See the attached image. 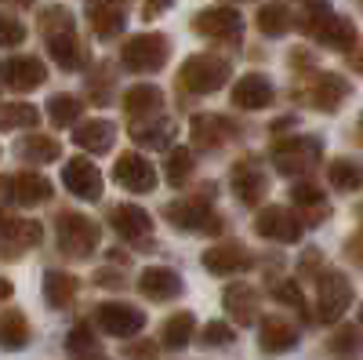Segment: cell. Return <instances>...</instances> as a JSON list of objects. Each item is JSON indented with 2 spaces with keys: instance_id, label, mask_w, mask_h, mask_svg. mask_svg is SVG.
I'll use <instances>...</instances> for the list:
<instances>
[{
  "instance_id": "ee69618b",
  "label": "cell",
  "mask_w": 363,
  "mask_h": 360,
  "mask_svg": "<svg viewBox=\"0 0 363 360\" xmlns=\"http://www.w3.org/2000/svg\"><path fill=\"white\" fill-rule=\"evenodd\" d=\"M128 353H131V360H157V346H153V342H138V346H131Z\"/></svg>"
},
{
  "instance_id": "7402d4cb",
  "label": "cell",
  "mask_w": 363,
  "mask_h": 360,
  "mask_svg": "<svg viewBox=\"0 0 363 360\" xmlns=\"http://www.w3.org/2000/svg\"><path fill=\"white\" fill-rule=\"evenodd\" d=\"M113 138H116V128L109 124V120H87V124H80L73 131V142L80 149H91V153H109Z\"/></svg>"
},
{
  "instance_id": "4dcf8cb0",
  "label": "cell",
  "mask_w": 363,
  "mask_h": 360,
  "mask_svg": "<svg viewBox=\"0 0 363 360\" xmlns=\"http://www.w3.org/2000/svg\"><path fill=\"white\" fill-rule=\"evenodd\" d=\"M193 332H196V320H193V313H178V317H171V320L164 324L160 342H164L167 349H182V346H189Z\"/></svg>"
},
{
  "instance_id": "60d3db41",
  "label": "cell",
  "mask_w": 363,
  "mask_h": 360,
  "mask_svg": "<svg viewBox=\"0 0 363 360\" xmlns=\"http://www.w3.org/2000/svg\"><path fill=\"white\" fill-rule=\"evenodd\" d=\"M356 346H359V332H356V327H342V332L330 339V349H335V353H349Z\"/></svg>"
},
{
  "instance_id": "9a60e30c",
  "label": "cell",
  "mask_w": 363,
  "mask_h": 360,
  "mask_svg": "<svg viewBox=\"0 0 363 360\" xmlns=\"http://www.w3.org/2000/svg\"><path fill=\"white\" fill-rule=\"evenodd\" d=\"M62 182H66V190H69V193H77L80 200H99V197H102V175H99V168H95V164L84 160V157L66 164Z\"/></svg>"
},
{
  "instance_id": "8992f818",
  "label": "cell",
  "mask_w": 363,
  "mask_h": 360,
  "mask_svg": "<svg viewBox=\"0 0 363 360\" xmlns=\"http://www.w3.org/2000/svg\"><path fill=\"white\" fill-rule=\"evenodd\" d=\"M272 164H277L284 175H309L320 164V142L316 138H291L280 142L277 153H272Z\"/></svg>"
},
{
  "instance_id": "8d00e7d4",
  "label": "cell",
  "mask_w": 363,
  "mask_h": 360,
  "mask_svg": "<svg viewBox=\"0 0 363 360\" xmlns=\"http://www.w3.org/2000/svg\"><path fill=\"white\" fill-rule=\"evenodd\" d=\"M22 124H37L33 106H0V128H22Z\"/></svg>"
},
{
  "instance_id": "9c48e42d",
  "label": "cell",
  "mask_w": 363,
  "mask_h": 360,
  "mask_svg": "<svg viewBox=\"0 0 363 360\" xmlns=\"http://www.w3.org/2000/svg\"><path fill=\"white\" fill-rule=\"evenodd\" d=\"M109 222H113V229L124 240H131V244H145L149 233H153V219H149L138 204H116V207H109Z\"/></svg>"
},
{
  "instance_id": "f546056e",
  "label": "cell",
  "mask_w": 363,
  "mask_h": 360,
  "mask_svg": "<svg viewBox=\"0 0 363 360\" xmlns=\"http://www.w3.org/2000/svg\"><path fill=\"white\" fill-rule=\"evenodd\" d=\"M345 92H349V84H345L342 77L323 73V77L316 80V95H313V102H316L320 109H338V106L345 102Z\"/></svg>"
},
{
  "instance_id": "603a6c76",
  "label": "cell",
  "mask_w": 363,
  "mask_h": 360,
  "mask_svg": "<svg viewBox=\"0 0 363 360\" xmlns=\"http://www.w3.org/2000/svg\"><path fill=\"white\" fill-rule=\"evenodd\" d=\"M225 310L236 317V324H255L258 320V291L247 288V284H236V288H225Z\"/></svg>"
},
{
  "instance_id": "d6a6232c",
  "label": "cell",
  "mask_w": 363,
  "mask_h": 360,
  "mask_svg": "<svg viewBox=\"0 0 363 360\" xmlns=\"http://www.w3.org/2000/svg\"><path fill=\"white\" fill-rule=\"evenodd\" d=\"M29 342V324L22 313H4V320H0V346L4 349H22Z\"/></svg>"
},
{
  "instance_id": "44dd1931",
  "label": "cell",
  "mask_w": 363,
  "mask_h": 360,
  "mask_svg": "<svg viewBox=\"0 0 363 360\" xmlns=\"http://www.w3.org/2000/svg\"><path fill=\"white\" fill-rule=\"evenodd\" d=\"M167 222L182 226V229H218V222L211 219V207L207 204H196V200H182V204H167Z\"/></svg>"
},
{
  "instance_id": "e575fe53",
  "label": "cell",
  "mask_w": 363,
  "mask_h": 360,
  "mask_svg": "<svg viewBox=\"0 0 363 360\" xmlns=\"http://www.w3.org/2000/svg\"><path fill=\"white\" fill-rule=\"evenodd\" d=\"M18 153H22L26 160H40V164H44V160H55V157H58V142L37 135V138H26V142L18 146Z\"/></svg>"
},
{
  "instance_id": "8fae6325",
  "label": "cell",
  "mask_w": 363,
  "mask_h": 360,
  "mask_svg": "<svg viewBox=\"0 0 363 360\" xmlns=\"http://www.w3.org/2000/svg\"><path fill=\"white\" fill-rule=\"evenodd\" d=\"M309 33H313L320 44L335 48V51H345V48L356 44V26H352L349 18H342V15H330V11H323L320 18L309 22Z\"/></svg>"
},
{
  "instance_id": "2e32d148",
  "label": "cell",
  "mask_w": 363,
  "mask_h": 360,
  "mask_svg": "<svg viewBox=\"0 0 363 360\" xmlns=\"http://www.w3.org/2000/svg\"><path fill=\"white\" fill-rule=\"evenodd\" d=\"M44 77H48V70H44V62H37V58H4V62H0V80H4L8 87H15V92L44 84Z\"/></svg>"
},
{
  "instance_id": "277c9868",
  "label": "cell",
  "mask_w": 363,
  "mask_h": 360,
  "mask_svg": "<svg viewBox=\"0 0 363 360\" xmlns=\"http://www.w3.org/2000/svg\"><path fill=\"white\" fill-rule=\"evenodd\" d=\"M352 302V284L345 273H338V269H327V273H320V320L323 324H335L345 317Z\"/></svg>"
},
{
  "instance_id": "52a82bcc",
  "label": "cell",
  "mask_w": 363,
  "mask_h": 360,
  "mask_svg": "<svg viewBox=\"0 0 363 360\" xmlns=\"http://www.w3.org/2000/svg\"><path fill=\"white\" fill-rule=\"evenodd\" d=\"M95 320H99V327L106 335H116V339H131V335H138L145 327V313L128 306V302H106V306H99Z\"/></svg>"
},
{
  "instance_id": "5b68a950",
  "label": "cell",
  "mask_w": 363,
  "mask_h": 360,
  "mask_svg": "<svg viewBox=\"0 0 363 360\" xmlns=\"http://www.w3.org/2000/svg\"><path fill=\"white\" fill-rule=\"evenodd\" d=\"M164 62H167V40L160 33H142L124 48V66L135 73H157L164 70Z\"/></svg>"
},
{
  "instance_id": "5bb4252c",
  "label": "cell",
  "mask_w": 363,
  "mask_h": 360,
  "mask_svg": "<svg viewBox=\"0 0 363 360\" xmlns=\"http://www.w3.org/2000/svg\"><path fill=\"white\" fill-rule=\"evenodd\" d=\"M240 15H236V8H207V11H200L196 18H193V29L196 33H203V37H215V40H233V37H240Z\"/></svg>"
},
{
  "instance_id": "f35d334b",
  "label": "cell",
  "mask_w": 363,
  "mask_h": 360,
  "mask_svg": "<svg viewBox=\"0 0 363 360\" xmlns=\"http://www.w3.org/2000/svg\"><path fill=\"white\" fill-rule=\"evenodd\" d=\"M233 342V327L229 324H207L203 327V346H229Z\"/></svg>"
},
{
  "instance_id": "bcb514c9",
  "label": "cell",
  "mask_w": 363,
  "mask_h": 360,
  "mask_svg": "<svg viewBox=\"0 0 363 360\" xmlns=\"http://www.w3.org/2000/svg\"><path fill=\"white\" fill-rule=\"evenodd\" d=\"M8 295H11V284H8V280H0V298H8Z\"/></svg>"
},
{
  "instance_id": "e0dca14e",
  "label": "cell",
  "mask_w": 363,
  "mask_h": 360,
  "mask_svg": "<svg viewBox=\"0 0 363 360\" xmlns=\"http://www.w3.org/2000/svg\"><path fill=\"white\" fill-rule=\"evenodd\" d=\"M138 288H142L145 298H153V302H167V298L182 295V280L167 266H149L142 273V280H138Z\"/></svg>"
},
{
  "instance_id": "d590c367",
  "label": "cell",
  "mask_w": 363,
  "mask_h": 360,
  "mask_svg": "<svg viewBox=\"0 0 363 360\" xmlns=\"http://www.w3.org/2000/svg\"><path fill=\"white\" fill-rule=\"evenodd\" d=\"M48 113H51L55 124H73V120L80 116V102L69 99V95H55V99L48 102Z\"/></svg>"
},
{
  "instance_id": "4fadbf2b",
  "label": "cell",
  "mask_w": 363,
  "mask_h": 360,
  "mask_svg": "<svg viewBox=\"0 0 363 360\" xmlns=\"http://www.w3.org/2000/svg\"><path fill=\"white\" fill-rule=\"evenodd\" d=\"M251 251L240 248V244H218V248H207L203 251V269L215 277H229V273H244L251 269Z\"/></svg>"
},
{
  "instance_id": "484cf974",
  "label": "cell",
  "mask_w": 363,
  "mask_h": 360,
  "mask_svg": "<svg viewBox=\"0 0 363 360\" xmlns=\"http://www.w3.org/2000/svg\"><path fill=\"white\" fill-rule=\"evenodd\" d=\"M233 190L244 204H258L262 200V190H265V178L258 175L255 164H236L233 168Z\"/></svg>"
},
{
  "instance_id": "836d02e7",
  "label": "cell",
  "mask_w": 363,
  "mask_h": 360,
  "mask_svg": "<svg viewBox=\"0 0 363 360\" xmlns=\"http://www.w3.org/2000/svg\"><path fill=\"white\" fill-rule=\"evenodd\" d=\"M294 204H301V207L309 212V222H316V219L327 215V200H323V193L313 190V186H294Z\"/></svg>"
},
{
  "instance_id": "1f68e13d",
  "label": "cell",
  "mask_w": 363,
  "mask_h": 360,
  "mask_svg": "<svg viewBox=\"0 0 363 360\" xmlns=\"http://www.w3.org/2000/svg\"><path fill=\"white\" fill-rule=\"evenodd\" d=\"M327 178L335 190H363V164L359 160H335L327 168Z\"/></svg>"
},
{
  "instance_id": "7bdbcfd3",
  "label": "cell",
  "mask_w": 363,
  "mask_h": 360,
  "mask_svg": "<svg viewBox=\"0 0 363 360\" xmlns=\"http://www.w3.org/2000/svg\"><path fill=\"white\" fill-rule=\"evenodd\" d=\"M69 349H95V339H91V327H87V324H77V327H73Z\"/></svg>"
},
{
  "instance_id": "f1b7e54d",
  "label": "cell",
  "mask_w": 363,
  "mask_h": 360,
  "mask_svg": "<svg viewBox=\"0 0 363 360\" xmlns=\"http://www.w3.org/2000/svg\"><path fill=\"white\" fill-rule=\"evenodd\" d=\"M258 26L265 37H284L291 29V8L280 4V0H269V4L258 11Z\"/></svg>"
},
{
  "instance_id": "ab89813d",
  "label": "cell",
  "mask_w": 363,
  "mask_h": 360,
  "mask_svg": "<svg viewBox=\"0 0 363 360\" xmlns=\"http://www.w3.org/2000/svg\"><path fill=\"white\" fill-rule=\"evenodd\" d=\"M22 37H26V29L15 18H0V44L15 48V44H22Z\"/></svg>"
},
{
  "instance_id": "30bf717a",
  "label": "cell",
  "mask_w": 363,
  "mask_h": 360,
  "mask_svg": "<svg viewBox=\"0 0 363 360\" xmlns=\"http://www.w3.org/2000/svg\"><path fill=\"white\" fill-rule=\"evenodd\" d=\"M128 4H131V0H91V4H87V22L95 26V33H99L102 40L116 37L120 29H124V22H128Z\"/></svg>"
},
{
  "instance_id": "7a4b0ae2",
  "label": "cell",
  "mask_w": 363,
  "mask_h": 360,
  "mask_svg": "<svg viewBox=\"0 0 363 360\" xmlns=\"http://www.w3.org/2000/svg\"><path fill=\"white\" fill-rule=\"evenodd\" d=\"M58 248H62L66 255L73 258H84L99 248V226L77 215V212H66V215H58Z\"/></svg>"
},
{
  "instance_id": "d6986e66",
  "label": "cell",
  "mask_w": 363,
  "mask_h": 360,
  "mask_svg": "<svg viewBox=\"0 0 363 360\" xmlns=\"http://www.w3.org/2000/svg\"><path fill=\"white\" fill-rule=\"evenodd\" d=\"M294 342H298V332H294L291 320H284V317H265L262 320L258 346L265 353H287V349H294Z\"/></svg>"
},
{
  "instance_id": "7c38bea8",
  "label": "cell",
  "mask_w": 363,
  "mask_h": 360,
  "mask_svg": "<svg viewBox=\"0 0 363 360\" xmlns=\"http://www.w3.org/2000/svg\"><path fill=\"white\" fill-rule=\"evenodd\" d=\"M113 175H116V182L124 186V190H131V193H149V190L157 186L153 164H149L145 157H138V153H124V157L116 160Z\"/></svg>"
},
{
  "instance_id": "cb8c5ba5",
  "label": "cell",
  "mask_w": 363,
  "mask_h": 360,
  "mask_svg": "<svg viewBox=\"0 0 363 360\" xmlns=\"http://www.w3.org/2000/svg\"><path fill=\"white\" fill-rule=\"evenodd\" d=\"M8 197L15 204H37V200L51 197V186H48V178H40V175H11L8 178Z\"/></svg>"
},
{
  "instance_id": "83f0119b",
  "label": "cell",
  "mask_w": 363,
  "mask_h": 360,
  "mask_svg": "<svg viewBox=\"0 0 363 360\" xmlns=\"http://www.w3.org/2000/svg\"><path fill=\"white\" fill-rule=\"evenodd\" d=\"M160 87H153V84H138V87H131V92L124 95V109L131 113V116H149L153 109H160Z\"/></svg>"
},
{
  "instance_id": "f6af8a7d",
  "label": "cell",
  "mask_w": 363,
  "mask_h": 360,
  "mask_svg": "<svg viewBox=\"0 0 363 360\" xmlns=\"http://www.w3.org/2000/svg\"><path fill=\"white\" fill-rule=\"evenodd\" d=\"M171 8V0H145V18H157Z\"/></svg>"
},
{
  "instance_id": "74e56055",
  "label": "cell",
  "mask_w": 363,
  "mask_h": 360,
  "mask_svg": "<svg viewBox=\"0 0 363 360\" xmlns=\"http://www.w3.org/2000/svg\"><path fill=\"white\" fill-rule=\"evenodd\" d=\"M189 171H193V153H189V149H178V153H171V157H167V178H171L174 186L186 182Z\"/></svg>"
},
{
  "instance_id": "4316f807",
  "label": "cell",
  "mask_w": 363,
  "mask_h": 360,
  "mask_svg": "<svg viewBox=\"0 0 363 360\" xmlns=\"http://www.w3.org/2000/svg\"><path fill=\"white\" fill-rule=\"evenodd\" d=\"M44 295H48V302L55 310H62L73 302V295H77V277L62 273V269H51V273L44 277Z\"/></svg>"
},
{
  "instance_id": "ba28073f",
  "label": "cell",
  "mask_w": 363,
  "mask_h": 360,
  "mask_svg": "<svg viewBox=\"0 0 363 360\" xmlns=\"http://www.w3.org/2000/svg\"><path fill=\"white\" fill-rule=\"evenodd\" d=\"M255 229L269 240H280V244H294V240L301 236V222L298 215L291 212V207H280V204H269L265 212L258 215Z\"/></svg>"
},
{
  "instance_id": "ffe728a7",
  "label": "cell",
  "mask_w": 363,
  "mask_h": 360,
  "mask_svg": "<svg viewBox=\"0 0 363 360\" xmlns=\"http://www.w3.org/2000/svg\"><path fill=\"white\" fill-rule=\"evenodd\" d=\"M131 138L138 146H149V149H167L171 138H174V124L171 120H160V116H135V124H131Z\"/></svg>"
},
{
  "instance_id": "ac0fdd59",
  "label": "cell",
  "mask_w": 363,
  "mask_h": 360,
  "mask_svg": "<svg viewBox=\"0 0 363 360\" xmlns=\"http://www.w3.org/2000/svg\"><path fill=\"white\" fill-rule=\"evenodd\" d=\"M233 102L240 109H265L272 102V84L262 77V73H247L240 77L236 87H233Z\"/></svg>"
},
{
  "instance_id": "6da1fadb",
  "label": "cell",
  "mask_w": 363,
  "mask_h": 360,
  "mask_svg": "<svg viewBox=\"0 0 363 360\" xmlns=\"http://www.w3.org/2000/svg\"><path fill=\"white\" fill-rule=\"evenodd\" d=\"M40 29H44V40H48L51 55H55L66 70H77V33H73V15H69L66 8H48Z\"/></svg>"
},
{
  "instance_id": "b9f144b4",
  "label": "cell",
  "mask_w": 363,
  "mask_h": 360,
  "mask_svg": "<svg viewBox=\"0 0 363 360\" xmlns=\"http://www.w3.org/2000/svg\"><path fill=\"white\" fill-rule=\"evenodd\" d=\"M277 298H280V302H287V306H294V310H306V298H301L298 284H291V280L277 288Z\"/></svg>"
},
{
  "instance_id": "d4e9b609",
  "label": "cell",
  "mask_w": 363,
  "mask_h": 360,
  "mask_svg": "<svg viewBox=\"0 0 363 360\" xmlns=\"http://www.w3.org/2000/svg\"><path fill=\"white\" fill-rule=\"evenodd\" d=\"M233 135V128H229V120H222V116H196L193 120V146H207V149H215V146H222L225 138Z\"/></svg>"
},
{
  "instance_id": "3957f363",
  "label": "cell",
  "mask_w": 363,
  "mask_h": 360,
  "mask_svg": "<svg viewBox=\"0 0 363 360\" xmlns=\"http://www.w3.org/2000/svg\"><path fill=\"white\" fill-rule=\"evenodd\" d=\"M229 80V62L211 55H193L186 66H182V84L189 87L193 95H211Z\"/></svg>"
},
{
  "instance_id": "7dc6e473",
  "label": "cell",
  "mask_w": 363,
  "mask_h": 360,
  "mask_svg": "<svg viewBox=\"0 0 363 360\" xmlns=\"http://www.w3.org/2000/svg\"><path fill=\"white\" fill-rule=\"evenodd\" d=\"M80 360H106L102 353H91V356H80Z\"/></svg>"
}]
</instances>
